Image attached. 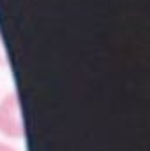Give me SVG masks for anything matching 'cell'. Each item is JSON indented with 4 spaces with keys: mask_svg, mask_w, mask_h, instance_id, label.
I'll use <instances>...</instances> for the list:
<instances>
[{
    "mask_svg": "<svg viewBox=\"0 0 150 151\" xmlns=\"http://www.w3.org/2000/svg\"><path fill=\"white\" fill-rule=\"evenodd\" d=\"M0 134L7 139H23L25 123L16 91H9L0 100Z\"/></svg>",
    "mask_w": 150,
    "mask_h": 151,
    "instance_id": "obj_1",
    "label": "cell"
},
{
    "mask_svg": "<svg viewBox=\"0 0 150 151\" xmlns=\"http://www.w3.org/2000/svg\"><path fill=\"white\" fill-rule=\"evenodd\" d=\"M5 65H7V55H5V47L0 37V67H5Z\"/></svg>",
    "mask_w": 150,
    "mask_h": 151,
    "instance_id": "obj_2",
    "label": "cell"
},
{
    "mask_svg": "<svg viewBox=\"0 0 150 151\" xmlns=\"http://www.w3.org/2000/svg\"><path fill=\"white\" fill-rule=\"evenodd\" d=\"M0 151H18L14 146L7 144V142H0Z\"/></svg>",
    "mask_w": 150,
    "mask_h": 151,
    "instance_id": "obj_3",
    "label": "cell"
}]
</instances>
